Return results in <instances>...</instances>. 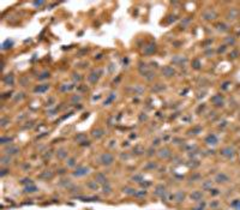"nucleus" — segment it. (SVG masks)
I'll list each match as a JSON object with an SVG mask.
<instances>
[{
	"mask_svg": "<svg viewBox=\"0 0 240 210\" xmlns=\"http://www.w3.org/2000/svg\"><path fill=\"white\" fill-rule=\"evenodd\" d=\"M155 168H157V165H156L155 162H149V163L144 167V169H147V171H153V169H155Z\"/></svg>",
	"mask_w": 240,
	"mask_h": 210,
	"instance_id": "4be33fe9",
	"label": "nucleus"
},
{
	"mask_svg": "<svg viewBox=\"0 0 240 210\" xmlns=\"http://www.w3.org/2000/svg\"><path fill=\"white\" fill-rule=\"evenodd\" d=\"M31 181H33V180H31V179H23V180H22V181H21V183H22V184H29V185H30V184H33Z\"/></svg>",
	"mask_w": 240,
	"mask_h": 210,
	"instance_id": "37998d69",
	"label": "nucleus"
},
{
	"mask_svg": "<svg viewBox=\"0 0 240 210\" xmlns=\"http://www.w3.org/2000/svg\"><path fill=\"white\" fill-rule=\"evenodd\" d=\"M231 55H232V58H237L238 52H237V51H234V52H232V54H231Z\"/></svg>",
	"mask_w": 240,
	"mask_h": 210,
	"instance_id": "49530a36",
	"label": "nucleus"
},
{
	"mask_svg": "<svg viewBox=\"0 0 240 210\" xmlns=\"http://www.w3.org/2000/svg\"><path fill=\"white\" fill-rule=\"evenodd\" d=\"M202 188L205 190V191H210V190L213 188V181L211 180H207V181H204L203 185H202Z\"/></svg>",
	"mask_w": 240,
	"mask_h": 210,
	"instance_id": "6ab92c4d",
	"label": "nucleus"
},
{
	"mask_svg": "<svg viewBox=\"0 0 240 210\" xmlns=\"http://www.w3.org/2000/svg\"><path fill=\"white\" fill-rule=\"evenodd\" d=\"M190 198H191L192 201H195V202H201L202 198H203V193L201 191H193L191 193V196H190Z\"/></svg>",
	"mask_w": 240,
	"mask_h": 210,
	"instance_id": "f8f14e48",
	"label": "nucleus"
},
{
	"mask_svg": "<svg viewBox=\"0 0 240 210\" xmlns=\"http://www.w3.org/2000/svg\"><path fill=\"white\" fill-rule=\"evenodd\" d=\"M203 18L205 21H213V19L216 18V13L213 10H207V11L203 12Z\"/></svg>",
	"mask_w": 240,
	"mask_h": 210,
	"instance_id": "9d476101",
	"label": "nucleus"
},
{
	"mask_svg": "<svg viewBox=\"0 0 240 210\" xmlns=\"http://www.w3.org/2000/svg\"><path fill=\"white\" fill-rule=\"evenodd\" d=\"M218 205H220V202H218V201H214V202L210 203V208H216V207H218Z\"/></svg>",
	"mask_w": 240,
	"mask_h": 210,
	"instance_id": "79ce46f5",
	"label": "nucleus"
},
{
	"mask_svg": "<svg viewBox=\"0 0 240 210\" xmlns=\"http://www.w3.org/2000/svg\"><path fill=\"white\" fill-rule=\"evenodd\" d=\"M201 131H202V128H201V127H195V128L192 130L191 132H193V135H198V133L201 132Z\"/></svg>",
	"mask_w": 240,
	"mask_h": 210,
	"instance_id": "a19ab883",
	"label": "nucleus"
},
{
	"mask_svg": "<svg viewBox=\"0 0 240 210\" xmlns=\"http://www.w3.org/2000/svg\"><path fill=\"white\" fill-rule=\"evenodd\" d=\"M36 191H38V188H37L35 185H33V184H30V185H28V186L24 187V192H25V193H34V192H36Z\"/></svg>",
	"mask_w": 240,
	"mask_h": 210,
	"instance_id": "f3484780",
	"label": "nucleus"
},
{
	"mask_svg": "<svg viewBox=\"0 0 240 210\" xmlns=\"http://www.w3.org/2000/svg\"><path fill=\"white\" fill-rule=\"evenodd\" d=\"M145 195H147V191H145V190H142V191H139V192H136L135 196H137V197H143V196H145Z\"/></svg>",
	"mask_w": 240,
	"mask_h": 210,
	"instance_id": "4c0bfd02",
	"label": "nucleus"
},
{
	"mask_svg": "<svg viewBox=\"0 0 240 210\" xmlns=\"http://www.w3.org/2000/svg\"><path fill=\"white\" fill-rule=\"evenodd\" d=\"M11 142H12V138H10V137H1L0 138V143L1 144H8Z\"/></svg>",
	"mask_w": 240,
	"mask_h": 210,
	"instance_id": "393cba45",
	"label": "nucleus"
},
{
	"mask_svg": "<svg viewBox=\"0 0 240 210\" xmlns=\"http://www.w3.org/2000/svg\"><path fill=\"white\" fill-rule=\"evenodd\" d=\"M185 199V192L184 191H178L175 195H174V201L180 203V202H183Z\"/></svg>",
	"mask_w": 240,
	"mask_h": 210,
	"instance_id": "dca6fc26",
	"label": "nucleus"
},
{
	"mask_svg": "<svg viewBox=\"0 0 240 210\" xmlns=\"http://www.w3.org/2000/svg\"><path fill=\"white\" fill-rule=\"evenodd\" d=\"M158 157L160 158H163V160H167V158H169L172 156V153H171V150H169L168 148H163V149H161L158 151Z\"/></svg>",
	"mask_w": 240,
	"mask_h": 210,
	"instance_id": "6e6552de",
	"label": "nucleus"
},
{
	"mask_svg": "<svg viewBox=\"0 0 240 210\" xmlns=\"http://www.w3.org/2000/svg\"><path fill=\"white\" fill-rule=\"evenodd\" d=\"M160 142V139H155V142H153V145H157Z\"/></svg>",
	"mask_w": 240,
	"mask_h": 210,
	"instance_id": "8fccbe9b",
	"label": "nucleus"
},
{
	"mask_svg": "<svg viewBox=\"0 0 240 210\" xmlns=\"http://www.w3.org/2000/svg\"><path fill=\"white\" fill-rule=\"evenodd\" d=\"M48 77H49V73H48V72H43L41 76L38 77V79H40V81H42V79H46V78H48Z\"/></svg>",
	"mask_w": 240,
	"mask_h": 210,
	"instance_id": "58836bf2",
	"label": "nucleus"
},
{
	"mask_svg": "<svg viewBox=\"0 0 240 210\" xmlns=\"http://www.w3.org/2000/svg\"><path fill=\"white\" fill-rule=\"evenodd\" d=\"M103 193H111V191H112V187L111 186H109L108 184L107 185H103Z\"/></svg>",
	"mask_w": 240,
	"mask_h": 210,
	"instance_id": "7c9ffc66",
	"label": "nucleus"
},
{
	"mask_svg": "<svg viewBox=\"0 0 240 210\" xmlns=\"http://www.w3.org/2000/svg\"><path fill=\"white\" fill-rule=\"evenodd\" d=\"M124 192L126 195H130V196H135L136 195V190H133L131 187H126V188H124Z\"/></svg>",
	"mask_w": 240,
	"mask_h": 210,
	"instance_id": "b1692460",
	"label": "nucleus"
},
{
	"mask_svg": "<svg viewBox=\"0 0 240 210\" xmlns=\"http://www.w3.org/2000/svg\"><path fill=\"white\" fill-rule=\"evenodd\" d=\"M5 155H8V156H13V155H17L19 153V148L16 147V145H10L7 147L5 150H4Z\"/></svg>",
	"mask_w": 240,
	"mask_h": 210,
	"instance_id": "39448f33",
	"label": "nucleus"
},
{
	"mask_svg": "<svg viewBox=\"0 0 240 210\" xmlns=\"http://www.w3.org/2000/svg\"><path fill=\"white\" fill-rule=\"evenodd\" d=\"M89 172H90V168H89V167L81 166V167H77V169H75V172H72V174H73V177L81 178V177H85Z\"/></svg>",
	"mask_w": 240,
	"mask_h": 210,
	"instance_id": "7ed1b4c3",
	"label": "nucleus"
},
{
	"mask_svg": "<svg viewBox=\"0 0 240 210\" xmlns=\"http://www.w3.org/2000/svg\"><path fill=\"white\" fill-rule=\"evenodd\" d=\"M229 180H231V178H229L226 173L223 172H220L215 175V179H214V181L217 183V184H226V183H229Z\"/></svg>",
	"mask_w": 240,
	"mask_h": 210,
	"instance_id": "20e7f679",
	"label": "nucleus"
},
{
	"mask_svg": "<svg viewBox=\"0 0 240 210\" xmlns=\"http://www.w3.org/2000/svg\"><path fill=\"white\" fill-rule=\"evenodd\" d=\"M4 82H5L6 84H10V82H11V83L13 84V82H15V78H13V75H8V76L4 77Z\"/></svg>",
	"mask_w": 240,
	"mask_h": 210,
	"instance_id": "5701e85b",
	"label": "nucleus"
},
{
	"mask_svg": "<svg viewBox=\"0 0 240 210\" xmlns=\"http://www.w3.org/2000/svg\"><path fill=\"white\" fill-rule=\"evenodd\" d=\"M95 76L97 77V73L96 72H93V73H90V77H89V81L91 82V83H96L97 81V78H95Z\"/></svg>",
	"mask_w": 240,
	"mask_h": 210,
	"instance_id": "c85d7f7f",
	"label": "nucleus"
},
{
	"mask_svg": "<svg viewBox=\"0 0 240 210\" xmlns=\"http://www.w3.org/2000/svg\"><path fill=\"white\" fill-rule=\"evenodd\" d=\"M213 53H214V52L211 51V49H209L208 52H205V55H210V54H213Z\"/></svg>",
	"mask_w": 240,
	"mask_h": 210,
	"instance_id": "09e8293b",
	"label": "nucleus"
},
{
	"mask_svg": "<svg viewBox=\"0 0 240 210\" xmlns=\"http://www.w3.org/2000/svg\"><path fill=\"white\" fill-rule=\"evenodd\" d=\"M154 51H155V46H154V47H153V46H148V49H145L144 52H145L147 54H150V53H153Z\"/></svg>",
	"mask_w": 240,
	"mask_h": 210,
	"instance_id": "f704fd0d",
	"label": "nucleus"
},
{
	"mask_svg": "<svg viewBox=\"0 0 240 210\" xmlns=\"http://www.w3.org/2000/svg\"><path fill=\"white\" fill-rule=\"evenodd\" d=\"M205 143H207L208 145H216V144L218 143V138H217L216 135L211 133V135H209V136L205 138Z\"/></svg>",
	"mask_w": 240,
	"mask_h": 210,
	"instance_id": "1a4fd4ad",
	"label": "nucleus"
},
{
	"mask_svg": "<svg viewBox=\"0 0 240 210\" xmlns=\"http://www.w3.org/2000/svg\"><path fill=\"white\" fill-rule=\"evenodd\" d=\"M215 210H218V209H215Z\"/></svg>",
	"mask_w": 240,
	"mask_h": 210,
	"instance_id": "3c124183",
	"label": "nucleus"
},
{
	"mask_svg": "<svg viewBox=\"0 0 240 210\" xmlns=\"http://www.w3.org/2000/svg\"><path fill=\"white\" fill-rule=\"evenodd\" d=\"M220 154H221V156H223L225 158L231 160V158H234V156H235V150L232 147H225L220 150Z\"/></svg>",
	"mask_w": 240,
	"mask_h": 210,
	"instance_id": "f257e3e1",
	"label": "nucleus"
},
{
	"mask_svg": "<svg viewBox=\"0 0 240 210\" xmlns=\"http://www.w3.org/2000/svg\"><path fill=\"white\" fill-rule=\"evenodd\" d=\"M103 136H105V131L102 128H97V130H94V131H93V137L96 138V139H100Z\"/></svg>",
	"mask_w": 240,
	"mask_h": 210,
	"instance_id": "a211bd4d",
	"label": "nucleus"
},
{
	"mask_svg": "<svg viewBox=\"0 0 240 210\" xmlns=\"http://www.w3.org/2000/svg\"><path fill=\"white\" fill-rule=\"evenodd\" d=\"M67 155H68L67 150H66V149H64V148L59 149L58 151H57V157H58L59 160H64V158H66V157H67Z\"/></svg>",
	"mask_w": 240,
	"mask_h": 210,
	"instance_id": "4468645a",
	"label": "nucleus"
},
{
	"mask_svg": "<svg viewBox=\"0 0 240 210\" xmlns=\"http://www.w3.org/2000/svg\"><path fill=\"white\" fill-rule=\"evenodd\" d=\"M87 187H89L90 190H93V191H97L98 187H100V184L97 181H94V180H90V181L87 183Z\"/></svg>",
	"mask_w": 240,
	"mask_h": 210,
	"instance_id": "2eb2a0df",
	"label": "nucleus"
},
{
	"mask_svg": "<svg viewBox=\"0 0 240 210\" xmlns=\"http://www.w3.org/2000/svg\"><path fill=\"white\" fill-rule=\"evenodd\" d=\"M198 179H201V175H199L198 173H196L193 177H191V179H190V180H191V181H197Z\"/></svg>",
	"mask_w": 240,
	"mask_h": 210,
	"instance_id": "ea45409f",
	"label": "nucleus"
},
{
	"mask_svg": "<svg viewBox=\"0 0 240 210\" xmlns=\"http://www.w3.org/2000/svg\"><path fill=\"white\" fill-rule=\"evenodd\" d=\"M100 162L103 166H111L114 162V156L109 153H103L101 156H100Z\"/></svg>",
	"mask_w": 240,
	"mask_h": 210,
	"instance_id": "f03ea898",
	"label": "nucleus"
},
{
	"mask_svg": "<svg viewBox=\"0 0 240 210\" xmlns=\"http://www.w3.org/2000/svg\"><path fill=\"white\" fill-rule=\"evenodd\" d=\"M166 193H167V191H166V188H165L163 185H157V186H156V188H155V195H156V196H160V197L162 198Z\"/></svg>",
	"mask_w": 240,
	"mask_h": 210,
	"instance_id": "ddd939ff",
	"label": "nucleus"
},
{
	"mask_svg": "<svg viewBox=\"0 0 240 210\" xmlns=\"http://www.w3.org/2000/svg\"><path fill=\"white\" fill-rule=\"evenodd\" d=\"M66 165H67V167H75V166H76V158H75V157L68 158L67 162H66Z\"/></svg>",
	"mask_w": 240,
	"mask_h": 210,
	"instance_id": "a878e982",
	"label": "nucleus"
},
{
	"mask_svg": "<svg viewBox=\"0 0 240 210\" xmlns=\"http://www.w3.org/2000/svg\"><path fill=\"white\" fill-rule=\"evenodd\" d=\"M49 88V85H43V87H37L36 89H35V91H38V93H42V91H46V90Z\"/></svg>",
	"mask_w": 240,
	"mask_h": 210,
	"instance_id": "c756f323",
	"label": "nucleus"
},
{
	"mask_svg": "<svg viewBox=\"0 0 240 210\" xmlns=\"http://www.w3.org/2000/svg\"><path fill=\"white\" fill-rule=\"evenodd\" d=\"M95 181H97L100 185H107L108 184V179L106 178V175L103 173H97L95 175Z\"/></svg>",
	"mask_w": 240,
	"mask_h": 210,
	"instance_id": "0eeeda50",
	"label": "nucleus"
},
{
	"mask_svg": "<svg viewBox=\"0 0 240 210\" xmlns=\"http://www.w3.org/2000/svg\"><path fill=\"white\" fill-rule=\"evenodd\" d=\"M226 42H227L228 45H232V46H233V45H235V38H234V37H227V38H226Z\"/></svg>",
	"mask_w": 240,
	"mask_h": 210,
	"instance_id": "473e14b6",
	"label": "nucleus"
},
{
	"mask_svg": "<svg viewBox=\"0 0 240 210\" xmlns=\"http://www.w3.org/2000/svg\"><path fill=\"white\" fill-rule=\"evenodd\" d=\"M210 193H211V196H217V195H220L221 192H220L218 188H211V190H210Z\"/></svg>",
	"mask_w": 240,
	"mask_h": 210,
	"instance_id": "72a5a7b5",
	"label": "nucleus"
},
{
	"mask_svg": "<svg viewBox=\"0 0 240 210\" xmlns=\"http://www.w3.org/2000/svg\"><path fill=\"white\" fill-rule=\"evenodd\" d=\"M235 210H240V199H235L234 202H232V204H231Z\"/></svg>",
	"mask_w": 240,
	"mask_h": 210,
	"instance_id": "cd10ccee",
	"label": "nucleus"
},
{
	"mask_svg": "<svg viewBox=\"0 0 240 210\" xmlns=\"http://www.w3.org/2000/svg\"><path fill=\"white\" fill-rule=\"evenodd\" d=\"M42 4H43V1H38V3H37V1H35V3H34V5H35V6H40V5H42Z\"/></svg>",
	"mask_w": 240,
	"mask_h": 210,
	"instance_id": "de8ad7c7",
	"label": "nucleus"
},
{
	"mask_svg": "<svg viewBox=\"0 0 240 210\" xmlns=\"http://www.w3.org/2000/svg\"><path fill=\"white\" fill-rule=\"evenodd\" d=\"M7 174V169H3L1 171V177H5Z\"/></svg>",
	"mask_w": 240,
	"mask_h": 210,
	"instance_id": "a18cd8bd",
	"label": "nucleus"
},
{
	"mask_svg": "<svg viewBox=\"0 0 240 210\" xmlns=\"http://www.w3.org/2000/svg\"><path fill=\"white\" fill-rule=\"evenodd\" d=\"M133 180H137V183H139V184H141L142 181H143V177L142 175H136V177H133Z\"/></svg>",
	"mask_w": 240,
	"mask_h": 210,
	"instance_id": "e433bc0d",
	"label": "nucleus"
},
{
	"mask_svg": "<svg viewBox=\"0 0 240 210\" xmlns=\"http://www.w3.org/2000/svg\"><path fill=\"white\" fill-rule=\"evenodd\" d=\"M8 163H11V157H10L8 155L3 156V157H1V165H3V166H6V165H8Z\"/></svg>",
	"mask_w": 240,
	"mask_h": 210,
	"instance_id": "412c9836",
	"label": "nucleus"
},
{
	"mask_svg": "<svg viewBox=\"0 0 240 210\" xmlns=\"http://www.w3.org/2000/svg\"><path fill=\"white\" fill-rule=\"evenodd\" d=\"M192 66H193V68H196V70H199V68H201V61H199V60L198 59H195L193 60V61H192Z\"/></svg>",
	"mask_w": 240,
	"mask_h": 210,
	"instance_id": "bb28decb",
	"label": "nucleus"
},
{
	"mask_svg": "<svg viewBox=\"0 0 240 210\" xmlns=\"http://www.w3.org/2000/svg\"><path fill=\"white\" fill-rule=\"evenodd\" d=\"M226 49H227V46H221L218 49H217V53H220V54H222V53H225L226 52Z\"/></svg>",
	"mask_w": 240,
	"mask_h": 210,
	"instance_id": "c9c22d12",
	"label": "nucleus"
},
{
	"mask_svg": "<svg viewBox=\"0 0 240 210\" xmlns=\"http://www.w3.org/2000/svg\"><path fill=\"white\" fill-rule=\"evenodd\" d=\"M40 178H41V179H52L53 178V173L51 171H46V172H43L41 175H40Z\"/></svg>",
	"mask_w": 240,
	"mask_h": 210,
	"instance_id": "aec40b11",
	"label": "nucleus"
},
{
	"mask_svg": "<svg viewBox=\"0 0 240 210\" xmlns=\"http://www.w3.org/2000/svg\"><path fill=\"white\" fill-rule=\"evenodd\" d=\"M211 102L216 106V107H222L223 106V103H225V101H223V97L220 95V94H216L215 96H213L211 97Z\"/></svg>",
	"mask_w": 240,
	"mask_h": 210,
	"instance_id": "423d86ee",
	"label": "nucleus"
},
{
	"mask_svg": "<svg viewBox=\"0 0 240 210\" xmlns=\"http://www.w3.org/2000/svg\"><path fill=\"white\" fill-rule=\"evenodd\" d=\"M228 85H229V82H225V83L222 84V87H221V88H222L223 90H227V89H228Z\"/></svg>",
	"mask_w": 240,
	"mask_h": 210,
	"instance_id": "c03bdc74",
	"label": "nucleus"
},
{
	"mask_svg": "<svg viewBox=\"0 0 240 210\" xmlns=\"http://www.w3.org/2000/svg\"><path fill=\"white\" fill-rule=\"evenodd\" d=\"M162 73H163L166 77H173V76L175 75V71L173 70V67H171V66H165V67L162 68Z\"/></svg>",
	"mask_w": 240,
	"mask_h": 210,
	"instance_id": "9b49d317",
	"label": "nucleus"
},
{
	"mask_svg": "<svg viewBox=\"0 0 240 210\" xmlns=\"http://www.w3.org/2000/svg\"><path fill=\"white\" fill-rule=\"evenodd\" d=\"M218 30H221V31H227L228 30V25L223 24V23H220L218 24Z\"/></svg>",
	"mask_w": 240,
	"mask_h": 210,
	"instance_id": "2f4dec72",
	"label": "nucleus"
}]
</instances>
